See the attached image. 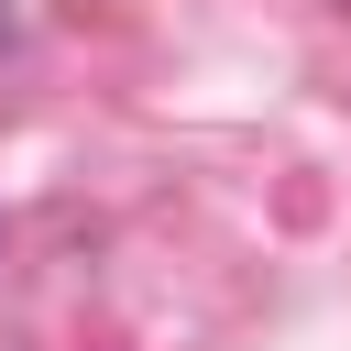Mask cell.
Returning <instances> with one entry per match:
<instances>
[{"label": "cell", "instance_id": "2", "mask_svg": "<svg viewBox=\"0 0 351 351\" xmlns=\"http://www.w3.org/2000/svg\"><path fill=\"white\" fill-rule=\"evenodd\" d=\"M340 22H351V0H340Z\"/></svg>", "mask_w": 351, "mask_h": 351}, {"label": "cell", "instance_id": "1", "mask_svg": "<svg viewBox=\"0 0 351 351\" xmlns=\"http://www.w3.org/2000/svg\"><path fill=\"white\" fill-rule=\"evenodd\" d=\"M0 44H11V11H0Z\"/></svg>", "mask_w": 351, "mask_h": 351}]
</instances>
